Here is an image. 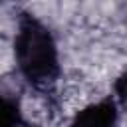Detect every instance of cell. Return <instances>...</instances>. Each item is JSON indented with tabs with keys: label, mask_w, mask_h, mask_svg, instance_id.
I'll use <instances>...</instances> for the list:
<instances>
[{
	"label": "cell",
	"mask_w": 127,
	"mask_h": 127,
	"mask_svg": "<svg viewBox=\"0 0 127 127\" xmlns=\"http://www.w3.org/2000/svg\"><path fill=\"white\" fill-rule=\"evenodd\" d=\"M115 123H117L115 103L105 99L79 111L69 127H115Z\"/></svg>",
	"instance_id": "obj_2"
},
{
	"label": "cell",
	"mask_w": 127,
	"mask_h": 127,
	"mask_svg": "<svg viewBox=\"0 0 127 127\" xmlns=\"http://www.w3.org/2000/svg\"><path fill=\"white\" fill-rule=\"evenodd\" d=\"M16 60L24 77L36 87H48L60 73L58 50L50 30L30 14H24L16 34Z\"/></svg>",
	"instance_id": "obj_1"
},
{
	"label": "cell",
	"mask_w": 127,
	"mask_h": 127,
	"mask_svg": "<svg viewBox=\"0 0 127 127\" xmlns=\"http://www.w3.org/2000/svg\"><path fill=\"white\" fill-rule=\"evenodd\" d=\"M20 123V111L18 105L0 93V127H18Z\"/></svg>",
	"instance_id": "obj_3"
},
{
	"label": "cell",
	"mask_w": 127,
	"mask_h": 127,
	"mask_svg": "<svg viewBox=\"0 0 127 127\" xmlns=\"http://www.w3.org/2000/svg\"><path fill=\"white\" fill-rule=\"evenodd\" d=\"M115 89H117V95L123 99V101H127V71L117 79V83H115Z\"/></svg>",
	"instance_id": "obj_4"
}]
</instances>
